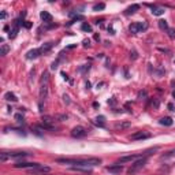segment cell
<instances>
[{
	"label": "cell",
	"instance_id": "cell-34",
	"mask_svg": "<svg viewBox=\"0 0 175 175\" xmlns=\"http://www.w3.org/2000/svg\"><path fill=\"white\" fill-rule=\"evenodd\" d=\"M6 17H7V14L4 13V11H3V13H1V19H4V18H6Z\"/></svg>",
	"mask_w": 175,
	"mask_h": 175
},
{
	"label": "cell",
	"instance_id": "cell-33",
	"mask_svg": "<svg viewBox=\"0 0 175 175\" xmlns=\"http://www.w3.org/2000/svg\"><path fill=\"white\" fill-rule=\"evenodd\" d=\"M133 59H137V52L136 51H133Z\"/></svg>",
	"mask_w": 175,
	"mask_h": 175
},
{
	"label": "cell",
	"instance_id": "cell-9",
	"mask_svg": "<svg viewBox=\"0 0 175 175\" xmlns=\"http://www.w3.org/2000/svg\"><path fill=\"white\" fill-rule=\"evenodd\" d=\"M141 157H142V155H130V156H123V157H120V159H119V163L133 162V160H138V159H141Z\"/></svg>",
	"mask_w": 175,
	"mask_h": 175
},
{
	"label": "cell",
	"instance_id": "cell-3",
	"mask_svg": "<svg viewBox=\"0 0 175 175\" xmlns=\"http://www.w3.org/2000/svg\"><path fill=\"white\" fill-rule=\"evenodd\" d=\"M41 127L44 129H48V130H53L55 129V120L49 116H44L41 119Z\"/></svg>",
	"mask_w": 175,
	"mask_h": 175
},
{
	"label": "cell",
	"instance_id": "cell-10",
	"mask_svg": "<svg viewBox=\"0 0 175 175\" xmlns=\"http://www.w3.org/2000/svg\"><path fill=\"white\" fill-rule=\"evenodd\" d=\"M19 21H15L13 25V29L10 30V38H15L17 37V34H18V30H19Z\"/></svg>",
	"mask_w": 175,
	"mask_h": 175
},
{
	"label": "cell",
	"instance_id": "cell-8",
	"mask_svg": "<svg viewBox=\"0 0 175 175\" xmlns=\"http://www.w3.org/2000/svg\"><path fill=\"white\" fill-rule=\"evenodd\" d=\"M107 171L111 172V174H120V172L123 171V167H122L120 164H114V166L107 167Z\"/></svg>",
	"mask_w": 175,
	"mask_h": 175
},
{
	"label": "cell",
	"instance_id": "cell-17",
	"mask_svg": "<svg viewBox=\"0 0 175 175\" xmlns=\"http://www.w3.org/2000/svg\"><path fill=\"white\" fill-rule=\"evenodd\" d=\"M152 14L153 15H163L164 14V8L163 7H152Z\"/></svg>",
	"mask_w": 175,
	"mask_h": 175
},
{
	"label": "cell",
	"instance_id": "cell-12",
	"mask_svg": "<svg viewBox=\"0 0 175 175\" xmlns=\"http://www.w3.org/2000/svg\"><path fill=\"white\" fill-rule=\"evenodd\" d=\"M40 18L43 19L44 22H47V23H51L52 22V15H51L48 11H41V14H40Z\"/></svg>",
	"mask_w": 175,
	"mask_h": 175
},
{
	"label": "cell",
	"instance_id": "cell-23",
	"mask_svg": "<svg viewBox=\"0 0 175 175\" xmlns=\"http://www.w3.org/2000/svg\"><path fill=\"white\" fill-rule=\"evenodd\" d=\"M106 8V4L104 3H100V4H96L93 7V11H100V10H104Z\"/></svg>",
	"mask_w": 175,
	"mask_h": 175
},
{
	"label": "cell",
	"instance_id": "cell-36",
	"mask_svg": "<svg viewBox=\"0 0 175 175\" xmlns=\"http://www.w3.org/2000/svg\"><path fill=\"white\" fill-rule=\"evenodd\" d=\"M172 97H174V99H175V90H174V92H172Z\"/></svg>",
	"mask_w": 175,
	"mask_h": 175
},
{
	"label": "cell",
	"instance_id": "cell-29",
	"mask_svg": "<svg viewBox=\"0 0 175 175\" xmlns=\"http://www.w3.org/2000/svg\"><path fill=\"white\" fill-rule=\"evenodd\" d=\"M83 45H85V47H89V45H90V41H89V40H83Z\"/></svg>",
	"mask_w": 175,
	"mask_h": 175
},
{
	"label": "cell",
	"instance_id": "cell-26",
	"mask_svg": "<svg viewBox=\"0 0 175 175\" xmlns=\"http://www.w3.org/2000/svg\"><path fill=\"white\" fill-rule=\"evenodd\" d=\"M15 119H17V120H18L19 123H22V122H23V118H22V116H21V114H18V115H15Z\"/></svg>",
	"mask_w": 175,
	"mask_h": 175
},
{
	"label": "cell",
	"instance_id": "cell-27",
	"mask_svg": "<svg viewBox=\"0 0 175 175\" xmlns=\"http://www.w3.org/2000/svg\"><path fill=\"white\" fill-rule=\"evenodd\" d=\"M23 26H25L26 29H30V27H31V23H30V22H23Z\"/></svg>",
	"mask_w": 175,
	"mask_h": 175
},
{
	"label": "cell",
	"instance_id": "cell-21",
	"mask_svg": "<svg viewBox=\"0 0 175 175\" xmlns=\"http://www.w3.org/2000/svg\"><path fill=\"white\" fill-rule=\"evenodd\" d=\"M81 29L83 31H89V33H92V26L89 25V23H86V22H83V23H82Z\"/></svg>",
	"mask_w": 175,
	"mask_h": 175
},
{
	"label": "cell",
	"instance_id": "cell-28",
	"mask_svg": "<svg viewBox=\"0 0 175 175\" xmlns=\"http://www.w3.org/2000/svg\"><path fill=\"white\" fill-rule=\"evenodd\" d=\"M166 156L168 157V156H175V149L174 150H170L168 153H167V155H166Z\"/></svg>",
	"mask_w": 175,
	"mask_h": 175
},
{
	"label": "cell",
	"instance_id": "cell-13",
	"mask_svg": "<svg viewBox=\"0 0 175 175\" xmlns=\"http://www.w3.org/2000/svg\"><path fill=\"white\" fill-rule=\"evenodd\" d=\"M138 10H140V6H138V4H133V6H130L127 10H126L125 14L126 15H133L134 13H137Z\"/></svg>",
	"mask_w": 175,
	"mask_h": 175
},
{
	"label": "cell",
	"instance_id": "cell-16",
	"mask_svg": "<svg viewBox=\"0 0 175 175\" xmlns=\"http://www.w3.org/2000/svg\"><path fill=\"white\" fill-rule=\"evenodd\" d=\"M4 99H6L7 101H18V97L14 93H11V92H7V93L4 94Z\"/></svg>",
	"mask_w": 175,
	"mask_h": 175
},
{
	"label": "cell",
	"instance_id": "cell-30",
	"mask_svg": "<svg viewBox=\"0 0 175 175\" xmlns=\"http://www.w3.org/2000/svg\"><path fill=\"white\" fill-rule=\"evenodd\" d=\"M62 77L64 78V79H66V81H69V75L66 74V73H62Z\"/></svg>",
	"mask_w": 175,
	"mask_h": 175
},
{
	"label": "cell",
	"instance_id": "cell-35",
	"mask_svg": "<svg viewBox=\"0 0 175 175\" xmlns=\"http://www.w3.org/2000/svg\"><path fill=\"white\" fill-rule=\"evenodd\" d=\"M168 108L171 110V111H174V106H172V104H168Z\"/></svg>",
	"mask_w": 175,
	"mask_h": 175
},
{
	"label": "cell",
	"instance_id": "cell-24",
	"mask_svg": "<svg viewBox=\"0 0 175 175\" xmlns=\"http://www.w3.org/2000/svg\"><path fill=\"white\" fill-rule=\"evenodd\" d=\"M96 120H97V122H96L97 125L104 126V120H106V116H103V115H101V116H97V118H96Z\"/></svg>",
	"mask_w": 175,
	"mask_h": 175
},
{
	"label": "cell",
	"instance_id": "cell-18",
	"mask_svg": "<svg viewBox=\"0 0 175 175\" xmlns=\"http://www.w3.org/2000/svg\"><path fill=\"white\" fill-rule=\"evenodd\" d=\"M53 47V44L52 43H47V44H43V47L40 48V51H41V53H45V52H48V51L51 49Z\"/></svg>",
	"mask_w": 175,
	"mask_h": 175
},
{
	"label": "cell",
	"instance_id": "cell-2",
	"mask_svg": "<svg viewBox=\"0 0 175 175\" xmlns=\"http://www.w3.org/2000/svg\"><path fill=\"white\" fill-rule=\"evenodd\" d=\"M88 134V131L85 127H82V126H77V127H74L73 130H71V136L74 138H82L85 137Z\"/></svg>",
	"mask_w": 175,
	"mask_h": 175
},
{
	"label": "cell",
	"instance_id": "cell-25",
	"mask_svg": "<svg viewBox=\"0 0 175 175\" xmlns=\"http://www.w3.org/2000/svg\"><path fill=\"white\" fill-rule=\"evenodd\" d=\"M167 33H168L170 38H175V29H171V27H170L168 30H167Z\"/></svg>",
	"mask_w": 175,
	"mask_h": 175
},
{
	"label": "cell",
	"instance_id": "cell-22",
	"mask_svg": "<svg viewBox=\"0 0 175 175\" xmlns=\"http://www.w3.org/2000/svg\"><path fill=\"white\" fill-rule=\"evenodd\" d=\"M130 126V122H123V123H116L115 127L116 129H126V127H129Z\"/></svg>",
	"mask_w": 175,
	"mask_h": 175
},
{
	"label": "cell",
	"instance_id": "cell-1",
	"mask_svg": "<svg viewBox=\"0 0 175 175\" xmlns=\"http://www.w3.org/2000/svg\"><path fill=\"white\" fill-rule=\"evenodd\" d=\"M146 29H148V23L146 22H134V23H131L129 26V31L133 33V34H137V33L146 30Z\"/></svg>",
	"mask_w": 175,
	"mask_h": 175
},
{
	"label": "cell",
	"instance_id": "cell-15",
	"mask_svg": "<svg viewBox=\"0 0 175 175\" xmlns=\"http://www.w3.org/2000/svg\"><path fill=\"white\" fill-rule=\"evenodd\" d=\"M157 23H159V27L162 29V30H168L170 27H168V23H167V21H164V19H159L157 21Z\"/></svg>",
	"mask_w": 175,
	"mask_h": 175
},
{
	"label": "cell",
	"instance_id": "cell-7",
	"mask_svg": "<svg viewBox=\"0 0 175 175\" xmlns=\"http://www.w3.org/2000/svg\"><path fill=\"white\" fill-rule=\"evenodd\" d=\"M47 94H48V83H41V89H40V106L43 104V101L47 99Z\"/></svg>",
	"mask_w": 175,
	"mask_h": 175
},
{
	"label": "cell",
	"instance_id": "cell-11",
	"mask_svg": "<svg viewBox=\"0 0 175 175\" xmlns=\"http://www.w3.org/2000/svg\"><path fill=\"white\" fill-rule=\"evenodd\" d=\"M40 55H41V51L40 49H30L26 53V57H27V59H36V57H38Z\"/></svg>",
	"mask_w": 175,
	"mask_h": 175
},
{
	"label": "cell",
	"instance_id": "cell-20",
	"mask_svg": "<svg viewBox=\"0 0 175 175\" xmlns=\"http://www.w3.org/2000/svg\"><path fill=\"white\" fill-rule=\"evenodd\" d=\"M34 170H36V171H38V172H49V171H51L49 167H45V166H41V164L38 166L37 168H34Z\"/></svg>",
	"mask_w": 175,
	"mask_h": 175
},
{
	"label": "cell",
	"instance_id": "cell-14",
	"mask_svg": "<svg viewBox=\"0 0 175 175\" xmlns=\"http://www.w3.org/2000/svg\"><path fill=\"white\" fill-rule=\"evenodd\" d=\"M159 123L162 126H171L172 125V119L170 118V116H166V118H162L159 120Z\"/></svg>",
	"mask_w": 175,
	"mask_h": 175
},
{
	"label": "cell",
	"instance_id": "cell-32",
	"mask_svg": "<svg viewBox=\"0 0 175 175\" xmlns=\"http://www.w3.org/2000/svg\"><path fill=\"white\" fill-rule=\"evenodd\" d=\"M63 99H64V101H66V103H70V100H69V96H66V94H64V96H63Z\"/></svg>",
	"mask_w": 175,
	"mask_h": 175
},
{
	"label": "cell",
	"instance_id": "cell-19",
	"mask_svg": "<svg viewBox=\"0 0 175 175\" xmlns=\"http://www.w3.org/2000/svg\"><path fill=\"white\" fill-rule=\"evenodd\" d=\"M8 51H10V45H7V44H1V48H0V55H7L8 53Z\"/></svg>",
	"mask_w": 175,
	"mask_h": 175
},
{
	"label": "cell",
	"instance_id": "cell-6",
	"mask_svg": "<svg viewBox=\"0 0 175 175\" xmlns=\"http://www.w3.org/2000/svg\"><path fill=\"white\" fill-rule=\"evenodd\" d=\"M38 166V163H17L15 164V168H31V170H34V168H37Z\"/></svg>",
	"mask_w": 175,
	"mask_h": 175
},
{
	"label": "cell",
	"instance_id": "cell-31",
	"mask_svg": "<svg viewBox=\"0 0 175 175\" xmlns=\"http://www.w3.org/2000/svg\"><path fill=\"white\" fill-rule=\"evenodd\" d=\"M116 101H115V99H111V100H108V104H111V106H114Z\"/></svg>",
	"mask_w": 175,
	"mask_h": 175
},
{
	"label": "cell",
	"instance_id": "cell-5",
	"mask_svg": "<svg viewBox=\"0 0 175 175\" xmlns=\"http://www.w3.org/2000/svg\"><path fill=\"white\" fill-rule=\"evenodd\" d=\"M149 137H150V134L146 133V131H137V133L131 134L130 140L131 141H137V140H146V138H149Z\"/></svg>",
	"mask_w": 175,
	"mask_h": 175
},
{
	"label": "cell",
	"instance_id": "cell-4",
	"mask_svg": "<svg viewBox=\"0 0 175 175\" xmlns=\"http://www.w3.org/2000/svg\"><path fill=\"white\" fill-rule=\"evenodd\" d=\"M145 164H146V157H141V159H138V160H136V163L131 166V168L129 170V172H134V171H137V170H140V168H142Z\"/></svg>",
	"mask_w": 175,
	"mask_h": 175
}]
</instances>
